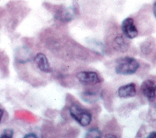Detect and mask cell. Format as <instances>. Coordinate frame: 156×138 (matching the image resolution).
<instances>
[{
  "label": "cell",
  "mask_w": 156,
  "mask_h": 138,
  "mask_svg": "<svg viewBox=\"0 0 156 138\" xmlns=\"http://www.w3.org/2000/svg\"><path fill=\"white\" fill-rule=\"evenodd\" d=\"M140 68V63L132 57H124L118 59L115 66V72L120 76L135 74Z\"/></svg>",
  "instance_id": "cell-1"
},
{
  "label": "cell",
  "mask_w": 156,
  "mask_h": 138,
  "mask_svg": "<svg viewBox=\"0 0 156 138\" xmlns=\"http://www.w3.org/2000/svg\"><path fill=\"white\" fill-rule=\"evenodd\" d=\"M69 111L71 117L81 126H87L89 125L92 120V116L91 112L88 110L83 108L79 105L73 104L69 107Z\"/></svg>",
  "instance_id": "cell-2"
},
{
  "label": "cell",
  "mask_w": 156,
  "mask_h": 138,
  "mask_svg": "<svg viewBox=\"0 0 156 138\" xmlns=\"http://www.w3.org/2000/svg\"><path fill=\"white\" fill-rule=\"evenodd\" d=\"M76 79L84 86H93L101 82L98 73L92 71H82L76 74Z\"/></svg>",
  "instance_id": "cell-3"
},
{
  "label": "cell",
  "mask_w": 156,
  "mask_h": 138,
  "mask_svg": "<svg viewBox=\"0 0 156 138\" xmlns=\"http://www.w3.org/2000/svg\"><path fill=\"white\" fill-rule=\"evenodd\" d=\"M140 89L144 96L149 101L152 102L156 100V81L153 79H146L142 82Z\"/></svg>",
  "instance_id": "cell-4"
},
{
  "label": "cell",
  "mask_w": 156,
  "mask_h": 138,
  "mask_svg": "<svg viewBox=\"0 0 156 138\" xmlns=\"http://www.w3.org/2000/svg\"><path fill=\"white\" fill-rule=\"evenodd\" d=\"M122 30L126 38L133 39L138 35V29L132 17H127L122 23Z\"/></svg>",
  "instance_id": "cell-5"
},
{
  "label": "cell",
  "mask_w": 156,
  "mask_h": 138,
  "mask_svg": "<svg viewBox=\"0 0 156 138\" xmlns=\"http://www.w3.org/2000/svg\"><path fill=\"white\" fill-rule=\"evenodd\" d=\"M35 64H36V67L40 69L44 73H51L52 72V68L51 67L48 59L44 53H38L36 55L34 59Z\"/></svg>",
  "instance_id": "cell-6"
},
{
  "label": "cell",
  "mask_w": 156,
  "mask_h": 138,
  "mask_svg": "<svg viewBox=\"0 0 156 138\" xmlns=\"http://www.w3.org/2000/svg\"><path fill=\"white\" fill-rule=\"evenodd\" d=\"M117 94L120 98H131L136 94V86L135 83H128L118 88Z\"/></svg>",
  "instance_id": "cell-7"
},
{
  "label": "cell",
  "mask_w": 156,
  "mask_h": 138,
  "mask_svg": "<svg viewBox=\"0 0 156 138\" xmlns=\"http://www.w3.org/2000/svg\"><path fill=\"white\" fill-rule=\"evenodd\" d=\"M113 46L117 51L126 52L129 49V43L122 35H119L114 39Z\"/></svg>",
  "instance_id": "cell-8"
},
{
  "label": "cell",
  "mask_w": 156,
  "mask_h": 138,
  "mask_svg": "<svg viewBox=\"0 0 156 138\" xmlns=\"http://www.w3.org/2000/svg\"><path fill=\"white\" fill-rule=\"evenodd\" d=\"M84 138H102V132L97 127H93L88 130Z\"/></svg>",
  "instance_id": "cell-9"
},
{
  "label": "cell",
  "mask_w": 156,
  "mask_h": 138,
  "mask_svg": "<svg viewBox=\"0 0 156 138\" xmlns=\"http://www.w3.org/2000/svg\"><path fill=\"white\" fill-rule=\"evenodd\" d=\"M13 130L12 129H6L0 135V138H13Z\"/></svg>",
  "instance_id": "cell-10"
},
{
  "label": "cell",
  "mask_w": 156,
  "mask_h": 138,
  "mask_svg": "<svg viewBox=\"0 0 156 138\" xmlns=\"http://www.w3.org/2000/svg\"><path fill=\"white\" fill-rule=\"evenodd\" d=\"M23 138H43V136L36 134L35 133H27Z\"/></svg>",
  "instance_id": "cell-11"
},
{
  "label": "cell",
  "mask_w": 156,
  "mask_h": 138,
  "mask_svg": "<svg viewBox=\"0 0 156 138\" xmlns=\"http://www.w3.org/2000/svg\"><path fill=\"white\" fill-rule=\"evenodd\" d=\"M148 137L150 138H156V131H153L149 134Z\"/></svg>",
  "instance_id": "cell-12"
},
{
  "label": "cell",
  "mask_w": 156,
  "mask_h": 138,
  "mask_svg": "<svg viewBox=\"0 0 156 138\" xmlns=\"http://www.w3.org/2000/svg\"><path fill=\"white\" fill-rule=\"evenodd\" d=\"M153 13H154V16L156 18V1L154 2V5H153Z\"/></svg>",
  "instance_id": "cell-13"
},
{
  "label": "cell",
  "mask_w": 156,
  "mask_h": 138,
  "mask_svg": "<svg viewBox=\"0 0 156 138\" xmlns=\"http://www.w3.org/2000/svg\"><path fill=\"white\" fill-rule=\"evenodd\" d=\"M3 115H4L3 110L0 108V123H1V120H2V117H3Z\"/></svg>",
  "instance_id": "cell-14"
},
{
  "label": "cell",
  "mask_w": 156,
  "mask_h": 138,
  "mask_svg": "<svg viewBox=\"0 0 156 138\" xmlns=\"http://www.w3.org/2000/svg\"><path fill=\"white\" fill-rule=\"evenodd\" d=\"M106 138H117L116 136H114V135H108V136H106Z\"/></svg>",
  "instance_id": "cell-15"
},
{
  "label": "cell",
  "mask_w": 156,
  "mask_h": 138,
  "mask_svg": "<svg viewBox=\"0 0 156 138\" xmlns=\"http://www.w3.org/2000/svg\"><path fill=\"white\" fill-rule=\"evenodd\" d=\"M147 138H150V137H148V136H147Z\"/></svg>",
  "instance_id": "cell-16"
}]
</instances>
